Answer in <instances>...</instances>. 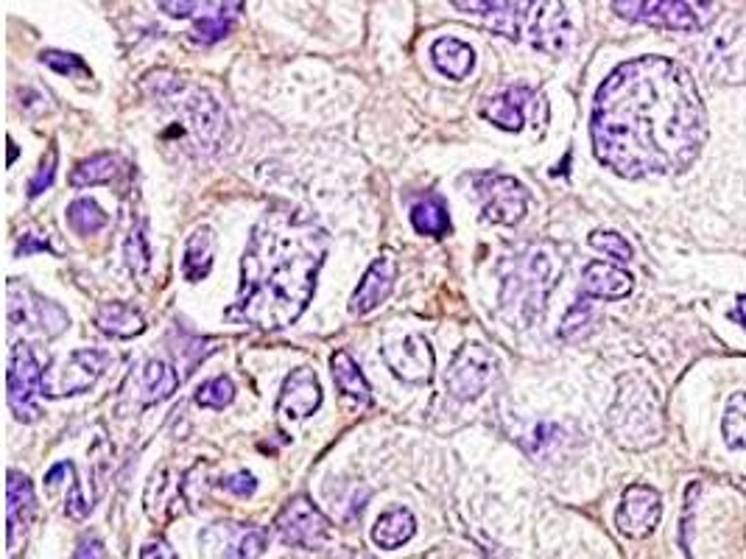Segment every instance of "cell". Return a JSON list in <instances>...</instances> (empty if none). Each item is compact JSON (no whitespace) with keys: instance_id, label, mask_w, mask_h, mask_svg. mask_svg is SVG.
I'll return each mask as SVG.
<instances>
[{"instance_id":"cell-7","label":"cell","mask_w":746,"mask_h":559,"mask_svg":"<svg viewBox=\"0 0 746 559\" xmlns=\"http://www.w3.org/2000/svg\"><path fill=\"white\" fill-rule=\"evenodd\" d=\"M113 364V353L107 349H76L68 358H59L43 372V397H70V394H82L98 383V378L107 372Z\"/></svg>"},{"instance_id":"cell-9","label":"cell","mask_w":746,"mask_h":559,"mask_svg":"<svg viewBox=\"0 0 746 559\" xmlns=\"http://www.w3.org/2000/svg\"><path fill=\"white\" fill-rule=\"evenodd\" d=\"M495 372H498V361L484 344H464L445 372V389L455 401H475L495 381Z\"/></svg>"},{"instance_id":"cell-41","label":"cell","mask_w":746,"mask_h":559,"mask_svg":"<svg viewBox=\"0 0 746 559\" xmlns=\"http://www.w3.org/2000/svg\"><path fill=\"white\" fill-rule=\"evenodd\" d=\"M76 559H102V543L98 540H84L79 546Z\"/></svg>"},{"instance_id":"cell-36","label":"cell","mask_w":746,"mask_h":559,"mask_svg":"<svg viewBox=\"0 0 746 559\" xmlns=\"http://www.w3.org/2000/svg\"><path fill=\"white\" fill-rule=\"evenodd\" d=\"M43 64H48L51 70L62 73V76H90V68L82 62V57L76 53H62V51H45Z\"/></svg>"},{"instance_id":"cell-14","label":"cell","mask_w":746,"mask_h":559,"mask_svg":"<svg viewBox=\"0 0 746 559\" xmlns=\"http://www.w3.org/2000/svg\"><path fill=\"white\" fill-rule=\"evenodd\" d=\"M708 68L715 82H746V20H735L715 34L708 51Z\"/></svg>"},{"instance_id":"cell-38","label":"cell","mask_w":746,"mask_h":559,"mask_svg":"<svg viewBox=\"0 0 746 559\" xmlns=\"http://www.w3.org/2000/svg\"><path fill=\"white\" fill-rule=\"evenodd\" d=\"M218 487L227 489V492H233V496H238V498H247V496H252L254 489H258V481H254L252 473H235V476L222 478Z\"/></svg>"},{"instance_id":"cell-27","label":"cell","mask_w":746,"mask_h":559,"mask_svg":"<svg viewBox=\"0 0 746 559\" xmlns=\"http://www.w3.org/2000/svg\"><path fill=\"white\" fill-rule=\"evenodd\" d=\"M330 372H333V381L335 386H339V392H344L347 397H353V401L364 403V406L372 401L367 378H364V372H360L358 364L353 361L350 353H344V349L333 353V358H330Z\"/></svg>"},{"instance_id":"cell-21","label":"cell","mask_w":746,"mask_h":559,"mask_svg":"<svg viewBox=\"0 0 746 559\" xmlns=\"http://www.w3.org/2000/svg\"><path fill=\"white\" fill-rule=\"evenodd\" d=\"M537 102L540 96L532 87L518 84V87H509L504 96L489 98V104L484 107V118L493 121L498 129H504V132H520L525 123V112L537 107Z\"/></svg>"},{"instance_id":"cell-19","label":"cell","mask_w":746,"mask_h":559,"mask_svg":"<svg viewBox=\"0 0 746 559\" xmlns=\"http://www.w3.org/2000/svg\"><path fill=\"white\" fill-rule=\"evenodd\" d=\"M177 386L179 376L174 372L171 364L154 358V361H146L140 369H134L123 392H127L138 406H154V403L168 401V397L177 392Z\"/></svg>"},{"instance_id":"cell-26","label":"cell","mask_w":746,"mask_h":559,"mask_svg":"<svg viewBox=\"0 0 746 559\" xmlns=\"http://www.w3.org/2000/svg\"><path fill=\"white\" fill-rule=\"evenodd\" d=\"M414 532H417V521H414L412 512L408 509H392V512H387V515H380L375 521L372 540L375 546L394 551V548L412 540Z\"/></svg>"},{"instance_id":"cell-18","label":"cell","mask_w":746,"mask_h":559,"mask_svg":"<svg viewBox=\"0 0 746 559\" xmlns=\"http://www.w3.org/2000/svg\"><path fill=\"white\" fill-rule=\"evenodd\" d=\"M394 280H398V261H394L392 254H383L360 277L358 288H355L353 299H350V313L367 317L375 308L383 306L389 294L394 292Z\"/></svg>"},{"instance_id":"cell-32","label":"cell","mask_w":746,"mask_h":559,"mask_svg":"<svg viewBox=\"0 0 746 559\" xmlns=\"http://www.w3.org/2000/svg\"><path fill=\"white\" fill-rule=\"evenodd\" d=\"M107 213L98 207V202L93 199H76V202L68 207V224L73 233L79 236H95L98 229L107 227Z\"/></svg>"},{"instance_id":"cell-8","label":"cell","mask_w":746,"mask_h":559,"mask_svg":"<svg viewBox=\"0 0 746 559\" xmlns=\"http://www.w3.org/2000/svg\"><path fill=\"white\" fill-rule=\"evenodd\" d=\"M244 0H159L168 17L193 20V34L202 43H218L233 32Z\"/></svg>"},{"instance_id":"cell-37","label":"cell","mask_w":746,"mask_h":559,"mask_svg":"<svg viewBox=\"0 0 746 559\" xmlns=\"http://www.w3.org/2000/svg\"><path fill=\"white\" fill-rule=\"evenodd\" d=\"M54 177H57V146L48 148V154L43 157V163H39L37 174L32 177V182H28V197L37 199L39 193H45L48 188H51Z\"/></svg>"},{"instance_id":"cell-16","label":"cell","mask_w":746,"mask_h":559,"mask_svg":"<svg viewBox=\"0 0 746 559\" xmlns=\"http://www.w3.org/2000/svg\"><path fill=\"white\" fill-rule=\"evenodd\" d=\"M380 356L394 376L403 378L405 383H428L434 376V349L419 333L387 344L380 349Z\"/></svg>"},{"instance_id":"cell-35","label":"cell","mask_w":746,"mask_h":559,"mask_svg":"<svg viewBox=\"0 0 746 559\" xmlns=\"http://www.w3.org/2000/svg\"><path fill=\"white\" fill-rule=\"evenodd\" d=\"M127 258H129V269H132L134 274H146L149 266H152V252H149V241H146V233H143V227L132 229V236H129L127 241Z\"/></svg>"},{"instance_id":"cell-34","label":"cell","mask_w":746,"mask_h":559,"mask_svg":"<svg viewBox=\"0 0 746 559\" xmlns=\"http://www.w3.org/2000/svg\"><path fill=\"white\" fill-rule=\"evenodd\" d=\"M590 247L609 254V258L618 263L632 261V247H629V241L624 236H618V233H613V229H595L593 236H590Z\"/></svg>"},{"instance_id":"cell-43","label":"cell","mask_w":746,"mask_h":559,"mask_svg":"<svg viewBox=\"0 0 746 559\" xmlns=\"http://www.w3.org/2000/svg\"><path fill=\"white\" fill-rule=\"evenodd\" d=\"M14 159H17V146H14V140L9 138V166H12Z\"/></svg>"},{"instance_id":"cell-2","label":"cell","mask_w":746,"mask_h":559,"mask_svg":"<svg viewBox=\"0 0 746 559\" xmlns=\"http://www.w3.org/2000/svg\"><path fill=\"white\" fill-rule=\"evenodd\" d=\"M328 247V233L317 222L297 210H269L252 227L244 249L238 297L227 317L260 331H280L297 322L317 292Z\"/></svg>"},{"instance_id":"cell-20","label":"cell","mask_w":746,"mask_h":559,"mask_svg":"<svg viewBox=\"0 0 746 559\" xmlns=\"http://www.w3.org/2000/svg\"><path fill=\"white\" fill-rule=\"evenodd\" d=\"M319 406H322V386H319L317 372L310 367L294 369L283 383L277 412L285 419H305L317 412Z\"/></svg>"},{"instance_id":"cell-24","label":"cell","mask_w":746,"mask_h":559,"mask_svg":"<svg viewBox=\"0 0 746 559\" xmlns=\"http://www.w3.org/2000/svg\"><path fill=\"white\" fill-rule=\"evenodd\" d=\"M95 328L115 338H134L146 331V319L123 302H102L95 311Z\"/></svg>"},{"instance_id":"cell-17","label":"cell","mask_w":746,"mask_h":559,"mask_svg":"<svg viewBox=\"0 0 746 559\" xmlns=\"http://www.w3.org/2000/svg\"><path fill=\"white\" fill-rule=\"evenodd\" d=\"M34 509H37V498H34V487L23 473L9 471L7 473V543L9 554H17L20 543L26 540V532L34 521Z\"/></svg>"},{"instance_id":"cell-25","label":"cell","mask_w":746,"mask_h":559,"mask_svg":"<svg viewBox=\"0 0 746 559\" xmlns=\"http://www.w3.org/2000/svg\"><path fill=\"white\" fill-rule=\"evenodd\" d=\"M213 254H215V236L210 227L193 229V236L185 243V258H182V274L190 283H199L210 274L213 269Z\"/></svg>"},{"instance_id":"cell-4","label":"cell","mask_w":746,"mask_h":559,"mask_svg":"<svg viewBox=\"0 0 746 559\" xmlns=\"http://www.w3.org/2000/svg\"><path fill=\"white\" fill-rule=\"evenodd\" d=\"M459 12L489 17L500 34L529 39L543 51H563L568 20L563 0H450Z\"/></svg>"},{"instance_id":"cell-22","label":"cell","mask_w":746,"mask_h":559,"mask_svg":"<svg viewBox=\"0 0 746 559\" xmlns=\"http://www.w3.org/2000/svg\"><path fill=\"white\" fill-rule=\"evenodd\" d=\"M635 288V277L627 269L615 266V263L593 261L588 263L582 274V297L593 299H624L629 297Z\"/></svg>"},{"instance_id":"cell-11","label":"cell","mask_w":746,"mask_h":559,"mask_svg":"<svg viewBox=\"0 0 746 559\" xmlns=\"http://www.w3.org/2000/svg\"><path fill=\"white\" fill-rule=\"evenodd\" d=\"M9 408L20 423H37L39 406L34 401L37 389L43 386V369H39L37 356L28 344H14L12 358H9Z\"/></svg>"},{"instance_id":"cell-12","label":"cell","mask_w":746,"mask_h":559,"mask_svg":"<svg viewBox=\"0 0 746 559\" xmlns=\"http://www.w3.org/2000/svg\"><path fill=\"white\" fill-rule=\"evenodd\" d=\"M280 540L297 548H319L330 537V521L308 498H292L274 521Z\"/></svg>"},{"instance_id":"cell-33","label":"cell","mask_w":746,"mask_h":559,"mask_svg":"<svg viewBox=\"0 0 746 559\" xmlns=\"http://www.w3.org/2000/svg\"><path fill=\"white\" fill-rule=\"evenodd\" d=\"M235 401V383L227 376H218L204 383L197 392V403L204 408H227Z\"/></svg>"},{"instance_id":"cell-30","label":"cell","mask_w":746,"mask_h":559,"mask_svg":"<svg viewBox=\"0 0 746 559\" xmlns=\"http://www.w3.org/2000/svg\"><path fill=\"white\" fill-rule=\"evenodd\" d=\"M263 546H267V534L260 528H224V559H258Z\"/></svg>"},{"instance_id":"cell-13","label":"cell","mask_w":746,"mask_h":559,"mask_svg":"<svg viewBox=\"0 0 746 559\" xmlns=\"http://www.w3.org/2000/svg\"><path fill=\"white\" fill-rule=\"evenodd\" d=\"M660 518H663V498L658 489L646 484H632L624 489L620 507L615 512V526L624 537L643 540L660 526Z\"/></svg>"},{"instance_id":"cell-5","label":"cell","mask_w":746,"mask_h":559,"mask_svg":"<svg viewBox=\"0 0 746 559\" xmlns=\"http://www.w3.org/2000/svg\"><path fill=\"white\" fill-rule=\"evenodd\" d=\"M607 428L627 451H649L663 439L665 417L658 386L643 376H620L618 394L609 406Z\"/></svg>"},{"instance_id":"cell-3","label":"cell","mask_w":746,"mask_h":559,"mask_svg":"<svg viewBox=\"0 0 746 559\" xmlns=\"http://www.w3.org/2000/svg\"><path fill=\"white\" fill-rule=\"evenodd\" d=\"M563 261L545 243L518 249L500 263V308L520 328H529L543 313L545 299L557 286Z\"/></svg>"},{"instance_id":"cell-15","label":"cell","mask_w":746,"mask_h":559,"mask_svg":"<svg viewBox=\"0 0 746 559\" xmlns=\"http://www.w3.org/2000/svg\"><path fill=\"white\" fill-rule=\"evenodd\" d=\"M9 286L17 292H9V319H12L14 324H32V328H39V331L48 333V336H59V333L70 324L68 313H64L57 302L39 297L37 292H32V288L26 286L20 288L14 280H9Z\"/></svg>"},{"instance_id":"cell-29","label":"cell","mask_w":746,"mask_h":559,"mask_svg":"<svg viewBox=\"0 0 746 559\" xmlns=\"http://www.w3.org/2000/svg\"><path fill=\"white\" fill-rule=\"evenodd\" d=\"M412 224L419 236L442 238L450 233V216L448 207L439 197H425L419 202H414L412 207Z\"/></svg>"},{"instance_id":"cell-6","label":"cell","mask_w":746,"mask_h":559,"mask_svg":"<svg viewBox=\"0 0 746 559\" xmlns=\"http://www.w3.org/2000/svg\"><path fill=\"white\" fill-rule=\"evenodd\" d=\"M624 20L668 32H702L719 14V0H613Z\"/></svg>"},{"instance_id":"cell-23","label":"cell","mask_w":746,"mask_h":559,"mask_svg":"<svg viewBox=\"0 0 746 559\" xmlns=\"http://www.w3.org/2000/svg\"><path fill=\"white\" fill-rule=\"evenodd\" d=\"M430 59L439 68V73H445L453 82H462L470 76V70L475 64V53L467 43L455 37H442L430 45Z\"/></svg>"},{"instance_id":"cell-28","label":"cell","mask_w":746,"mask_h":559,"mask_svg":"<svg viewBox=\"0 0 746 559\" xmlns=\"http://www.w3.org/2000/svg\"><path fill=\"white\" fill-rule=\"evenodd\" d=\"M118 171H120V157H115V154H109V152H102V154H93L90 159H82V163L70 171L68 182L73 185V188H93V185L113 182V179L118 177Z\"/></svg>"},{"instance_id":"cell-42","label":"cell","mask_w":746,"mask_h":559,"mask_svg":"<svg viewBox=\"0 0 746 559\" xmlns=\"http://www.w3.org/2000/svg\"><path fill=\"white\" fill-rule=\"evenodd\" d=\"M738 319L744 322V328H746V297H738Z\"/></svg>"},{"instance_id":"cell-31","label":"cell","mask_w":746,"mask_h":559,"mask_svg":"<svg viewBox=\"0 0 746 559\" xmlns=\"http://www.w3.org/2000/svg\"><path fill=\"white\" fill-rule=\"evenodd\" d=\"M721 437L733 451H746V392H735L724 406Z\"/></svg>"},{"instance_id":"cell-39","label":"cell","mask_w":746,"mask_h":559,"mask_svg":"<svg viewBox=\"0 0 746 559\" xmlns=\"http://www.w3.org/2000/svg\"><path fill=\"white\" fill-rule=\"evenodd\" d=\"M48 241H39V238H34V236H23L20 238V243H17V254L20 258H28V254H34V252H48Z\"/></svg>"},{"instance_id":"cell-40","label":"cell","mask_w":746,"mask_h":559,"mask_svg":"<svg viewBox=\"0 0 746 559\" xmlns=\"http://www.w3.org/2000/svg\"><path fill=\"white\" fill-rule=\"evenodd\" d=\"M140 559H174V554L168 551V546H165L163 540H157V543H146V546H143Z\"/></svg>"},{"instance_id":"cell-10","label":"cell","mask_w":746,"mask_h":559,"mask_svg":"<svg viewBox=\"0 0 746 559\" xmlns=\"http://www.w3.org/2000/svg\"><path fill=\"white\" fill-rule=\"evenodd\" d=\"M475 191L484 199V222L512 227L529 210V191L520 179L507 174H478Z\"/></svg>"},{"instance_id":"cell-1","label":"cell","mask_w":746,"mask_h":559,"mask_svg":"<svg viewBox=\"0 0 746 559\" xmlns=\"http://www.w3.org/2000/svg\"><path fill=\"white\" fill-rule=\"evenodd\" d=\"M593 152L624 179L674 177L708 143V109L694 76L674 59L624 62L595 93Z\"/></svg>"}]
</instances>
